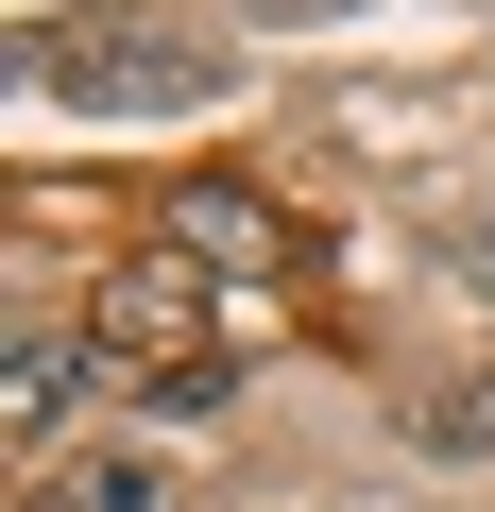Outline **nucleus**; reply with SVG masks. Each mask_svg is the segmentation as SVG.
<instances>
[{"label":"nucleus","mask_w":495,"mask_h":512,"mask_svg":"<svg viewBox=\"0 0 495 512\" xmlns=\"http://www.w3.org/2000/svg\"><path fill=\"white\" fill-rule=\"evenodd\" d=\"M18 86H52V103H205L222 69L188 52V35H137V18H69V35H18Z\"/></svg>","instance_id":"nucleus-1"},{"label":"nucleus","mask_w":495,"mask_h":512,"mask_svg":"<svg viewBox=\"0 0 495 512\" xmlns=\"http://www.w3.org/2000/svg\"><path fill=\"white\" fill-rule=\"evenodd\" d=\"M86 376H103V342H69V325H18V342H0V427H18V444H52V427L86 410Z\"/></svg>","instance_id":"nucleus-2"},{"label":"nucleus","mask_w":495,"mask_h":512,"mask_svg":"<svg viewBox=\"0 0 495 512\" xmlns=\"http://www.w3.org/2000/svg\"><path fill=\"white\" fill-rule=\"evenodd\" d=\"M103 342H154V359H205V256H137L103 291Z\"/></svg>","instance_id":"nucleus-3"},{"label":"nucleus","mask_w":495,"mask_h":512,"mask_svg":"<svg viewBox=\"0 0 495 512\" xmlns=\"http://www.w3.org/2000/svg\"><path fill=\"white\" fill-rule=\"evenodd\" d=\"M171 256H205V274H257V256H274V205H257V188H188V205H171Z\"/></svg>","instance_id":"nucleus-4"},{"label":"nucleus","mask_w":495,"mask_h":512,"mask_svg":"<svg viewBox=\"0 0 495 512\" xmlns=\"http://www.w3.org/2000/svg\"><path fill=\"white\" fill-rule=\"evenodd\" d=\"M410 444L478 461V444H495V376H444V393H410Z\"/></svg>","instance_id":"nucleus-5"},{"label":"nucleus","mask_w":495,"mask_h":512,"mask_svg":"<svg viewBox=\"0 0 495 512\" xmlns=\"http://www.w3.org/2000/svg\"><path fill=\"white\" fill-rule=\"evenodd\" d=\"M52 512H171V495H154V461H86V478H69Z\"/></svg>","instance_id":"nucleus-6"},{"label":"nucleus","mask_w":495,"mask_h":512,"mask_svg":"<svg viewBox=\"0 0 495 512\" xmlns=\"http://www.w3.org/2000/svg\"><path fill=\"white\" fill-rule=\"evenodd\" d=\"M137 393H154V410H171V427H205V410H222V359H154V376H137Z\"/></svg>","instance_id":"nucleus-7"}]
</instances>
